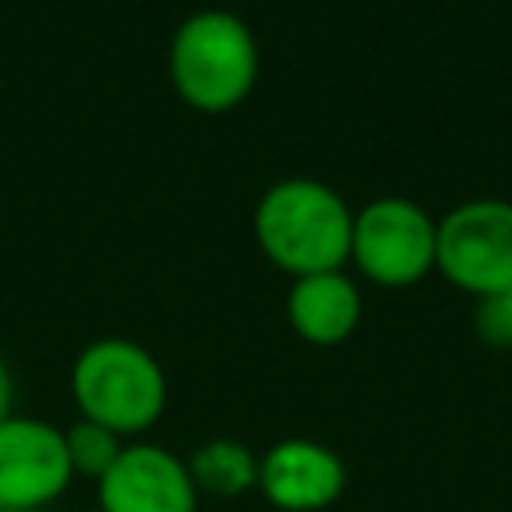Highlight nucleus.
Masks as SVG:
<instances>
[{"instance_id": "obj_1", "label": "nucleus", "mask_w": 512, "mask_h": 512, "mask_svg": "<svg viewBox=\"0 0 512 512\" xmlns=\"http://www.w3.org/2000/svg\"><path fill=\"white\" fill-rule=\"evenodd\" d=\"M352 216L356 212L332 184L312 176H288L260 192L252 212V236L260 252L296 280L348 264Z\"/></svg>"}, {"instance_id": "obj_2", "label": "nucleus", "mask_w": 512, "mask_h": 512, "mask_svg": "<svg viewBox=\"0 0 512 512\" xmlns=\"http://www.w3.org/2000/svg\"><path fill=\"white\" fill-rule=\"evenodd\" d=\"M168 76L176 96L208 116L240 108L260 76V48L252 28L224 8L184 16L168 44Z\"/></svg>"}, {"instance_id": "obj_3", "label": "nucleus", "mask_w": 512, "mask_h": 512, "mask_svg": "<svg viewBox=\"0 0 512 512\" xmlns=\"http://www.w3.org/2000/svg\"><path fill=\"white\" fill-rule=\"evenodd\" d=\"M72 400L84 420L132 440L164 416L168 376L144 344L128 336H100L72 360Z\"/></svg>"}, {"instance_id": "obj_4", "label": "nucleus", "mask_w": 512, "mask_h": 512, "mask_svg": "<svg viewBox=\"0 0 512 512\" xmlns=\"http://www.w3.org/2000/svg\"><path fill=\"white\" fill-rule=\"evenodd\" d=\"M436 272L484 300L512 288V200L476 196L436 220Z\"/></svg>"}, {"instance_id": "obj_5", "label": "nucleus", "mask_w": 512, "mask_h": 512, "mask_svg": "<svg viewBox=\"0 0 512 512\" xmlns=\"http://www.w3.org/2000/svg\"><path fill=\"white\" fill-rule=\"evenodd\" d=\"M348 264L380 288H412L436 272V220L408 196H376L352 216Z\"/></svg>"}, {"instance_id": "obj_6", "label": "nucleus", "mask_w": 512, "mask_h": 512, "mask_svg": "<svg viewBox=\"0 0 512 512\" xmlns=\"http://www.w3.org/2000/svg\"><path fill=\"white\" fill-rule=\"evenodd\" d=\"M72 480L60 424L16 412L0 420V512H44Z\"/></svg>"}, {"instance_id": "obj_7", "label": "nucleus", "mask_w": 512, "mask_h": 512, "mask_svg": "<svg viewBox=\"0 0 512 512\" xmlns=\"http://www.w3.org/2000/svg\"><path fill=\"white\" fill-rule=\"evenodd\" d=\"M96 512H196L200 492L184 456L152 440H128L116 464L96 480Z\"/></svg>"}, {"instance_id": "obj_8", "label": "nucleus", "mask_w": 512, "mask_h": 512, "mask_svg": "<svg viewBox=\"0 0 512 512\" xmlns=\"http://www.w3.org/2000/svg\"><path fill=\"white\" fill-rule=\"evenodd\" d=\"M348 488L344 460L308 436H284L268 452H260L256 492L276 512H324Z\"/></svg>"}, {"instance_id": "obj_9", "label": "nucleus", "mask_w": 512, "mask_h": 512, "mask_svg": "<svg viewBox=\"0 0 512 512\" xmlns=\"http://www.w3.org/2000/svg\"><path fill=\"white\" fill-rule=\"evenodd\" d=\"M360 312H364L360 288L344 268L296 276L288 296H284V316H288L292 332L304 344H316V348L344 344L356 332Z\"/></svg>"}, {"instance_id": "obj_10", "label": "nucleus", "mask_w": 512, "mask_h": 512, "mask_svg": "<svg viewBox=\"0 0 512 512\" xmlns=\"http://www.w3.org/2000/svg\"><path fill=\"white\" fill-rule=\"evenodd\" d=\"M184 464L200 496L236 500V496H248L260 480V456L244 440H232V436L204 440L192 456H184Z\"/></svg>"}, {"instance_id": "obj_11", "label": "nucleus", "mask_w": 512, "mask_h": 512, "mask_svg": "<svg viewBox=\"0 0 512 512\" xmlns=\"http://www.w3.org/2000/svg\"><path fill=\"white\" fill-rule=\"evenodd\" d=\"M124 436H116L112 428L96 424V420H84L76 416L68 428H64V448H68V464H72V476H84V480H100L116 456L124 452Z\"/></svg>"}, {"instance_id": "obj_12", "label": "nucleus", "mask_w": 512, "mask_h": 512, "mask_svg": "<svg viewBox=\"0 0 512 512\" xmlns=\"http://www.w3.org/2000/svg\"><path fill=\"white\" fill-rule=\"evenodd\" d=\"M472 324H476V336L488 348H512V288L476 300Z\"/></svg>"}, {"instance_id": "obj_13", "label": "nucleus", "mask_w": 512, "mask_h": 512, "mask_svg": "<svg viewBox=\"0 0 512 512\" xmlns=\"http://www.w3.org/2000/svg\"><path fill=\"white\" fill-rule=\"evenodd\" d=\"M12 396H16V388H12V372H8V364H4V356H0V420L12 416Z\"/></svg>"}]
</instances>
